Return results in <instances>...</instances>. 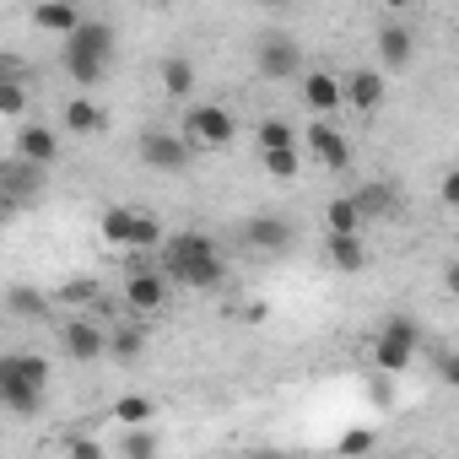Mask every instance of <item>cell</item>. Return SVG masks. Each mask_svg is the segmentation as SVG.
<instances>
[{"label": "cell", "mask_w": 459, "mask_h": 459, "mask_svg": "<svg viewBox=\"0 0 459 459\" xmlns=\"http://www.w3.org/2000/svg\"><path fill=\"white\" fill-rule=\"evenodd\" d=\"M162 271L178 287H221V255L205 233H178L162 244Z\"/></svg>", "instance_id": "cell-1"}, {"label": "cell", "mask_w": 459, "mask_h": 459, "mask_svg": "<svg viewBox=\"0 0 459 459\" xmlns=\"http://www.w3.org/2000/svg\"><path fill=\"white\" fill-rule=\"evenodd\" d=\"M108 55H114V33H108V22H82V28L65 39V76L82 82V87H92V82H103Z\"/></svg>", "instance_id": "cell-2"}, {"label": "cell", "mask_w": 459, "mask_h": 459, "mask_svg": "<svg viewBox=\"0 0 459 459\" xmlns=\"http://www.w3.org/2000/svg\"><path fill=\"white\" fill-rule=\"evenodd\" d=\"M255 65H260L265 82H287V76L303 71V49H298L292 39H281V33H265L260 49H255Z\"/></svg>", "instance_id": "cell-3"}, {"label": "cell", "mask_w": 459, "mask_h": 459, "mask_svg": "<svg viewBox=\"0 0 459 459\" xmlns=\"http://www.w3.org/2000/svg\"><path fill=\"white\" fill-rule=\"evenodd\" d=\"M411 351H416V319H389L384 335H378V368L384 373H405L411 368Z\"/></svg>", "instance_id": "cell-4"}, {"label": "cell", "mask_w": 459, "mask_h": 459, "mask_svg": "<svg viewBox=\"0 0 459 459\" xmlns=\"http://www.w3.org/2000/svg\"><path fill=\"white\" fill-rule=\"evenodd\" d=\"M0 184H6V200L12 205H33L44 195V162H33V157L17 152L6 168H0Z\"/></svg>", "instance_id": "cell-5"}, {"label": "cell", "mask_w": 459, "mask_h": 459, "mask_svg": "<svg viewBox=\"0 0 459 459\" xmlns=\"http://www.w3.org/2000/svg\"><path fill=\"white\" fill-rule=\"evenodd\" d=\"M141 162L157 168V173H178L189 162V141L173 135V130H146L141 135Z\"/></svg>", "instance_id": "cell-6"}, {"label": "cell", "mask_w": 459, "mask_h": 459, "mask_svg": "<svg viewBox=\"0 0 459 459\" xmlns=\"http://www.w3.org/2000/svg\"><path fill=\"white\" fill-rule=\"evenodd\" d=\"M184 125H189V141H195V146H227V141H233V114L216 108V103L189 108Z\"/></svg>", "instance_id": "cell-7"}, {"label": "cell", "mask_w": 459, "mask_h": 459, "mask_svg": "<svg viewBox=\"0 0 459 459\" xmlns=\"http://www.w3.org/2000/svg\"><path fill=\"white\" fill-rule=\"evenodd\" d=\"M308 152H314L319 168H330V173H341V168L351 162V141H346L335 125H308Z\"/></svg>", "instance_id": "cell-8"}, {"label": "cell", "mask_w": 459, "mask_h": 459, "mask_svg": "<svg viewBox=\"0 0 459 459\" xmlns=\"http://www.w3.org/2000/svg\"><path fill=\"white\" fill-rule=\"evenodd\" d=\"M168 271H130V281H125V298H130V308H141V314H152V308H162V298H168Z\"/></svg>", "instance_id": "cell-9"}, {"label": "cell", "mask_w": 459, "mask_h": 459, "mask_svg": "<svg viewBox=\"0 0 459 459\" xmlns=\"http://www.w3.org/2000/svg\"><path fill=\"white\" fill-rule=\"evenodd\" d=\"M303 103H308L314 114H335V108L346 103V87H341L330 71H303Z\"/></svg>", "instance_id": "cell-10"}, {"label": "cell", "mask_w": 459, "mask_h": 459, "mask_svg": "<svg viewBox=\"0 0 459 459\" xmlns=\"http://www.w3.org/2000/svg\"><path fill=\"white\" fill-rule=\"evenodd\" d=\"M0 400H6V411H17V416H33L44 405V384H33L22 373H0Z\"/></svg>", "instance_id": "cell-11"}, {"label": "cell", "mask_w": 459, "mask_h": 459, "mask_svg": "<svg viewBox=\"0 0 459 459\" xmlns=\"http://www.w3.org/2000/svg\"><path fill=\"white\" fill-rule=\"evenodd\" d=\"M346 103H351L357 114H373V108L384 103V71H351V76H346Z\"/></svg>", "instance_id": "cell-12"}, {"label": "cell", "mask_w": 459, "mask_h": 459, "mask_svg": "<svg viewBox=\"0 0 459 459\" xmlns=\"http://www.w3.org/2000/svg\"><path fill=\"white\" fill-rule=\"evenodd\" d=\"M65 351H71L76 362H92V357L108 351V335H103L98 325H87V319H71V325H65Z\"/></svg>", "instance_id": "cell-13"}, {"label": "cell", "mask_w": 459, "mask_h": 459, "mask_svg": "<svg viewBox=\"0 0 459 459\" xmlns=\"http://www.w3.org/2000/svg\"><path fill=\"white\" fill-rule=\"evenodd\" d=\"M249 244L265 249V255H281V249L292 244V221H281V216H255V221H249Z\"/></svg>", "instance_id": "cell-14"}, {"label": "cell", "mask_w": 459, "mask_h": 459, "mask_svg": "<svg viewBox=\"0 0 459 459\" xmlns=\"http://www.w3.org/2000/svg\"><path fill=\"white\" fill-rule=\"evenodd\" d=\"M17 152H22V157H33V162H44V168H49V162H55V157H60V135H55V130H49V125H22V135H17Z\"/></svg>", "instance_id": "cell-15"}, {"label": "cell", "mask_w": 459, "mask_h": 459, "mask_svg": "<svg viewBox=\"0 0 459 459\" xmlns=\"http://www.w3.org/2000/svg\"><path fill=\"white\" fill-rule=\"evenodd\" d=\"M33 17H39V28H55V33H65V39L82 28V12L71 6V0H44V6H39Z\"/></svg>", "instance_id": "cell-16"}, {"label": "cell", "mask_w": 459, "mask_h": 459, "mask_svg": "<svg viewBox=\"0 0 459 459\" xmlns=\"http://www.w3.org/2000/svg\"><path fill=\"white\" fill-rule=\"evenodd\" d=\"M378 60H384V65H389V71H400V65H405V60H411V33H405V28H394V22H389V28H384V33H378Z\"/></svg>", "instance_id": "cell-17"}, {"label": "cell", "mask_w": 459, "mask_h": 459, "mask_svg": "<svg viewBox=\"0 0 459 459\" xmlns=\"http://www.w3.org/2000/svg\"><path fill=\"white\" fill-rule=\"evenodd\" d=\"M65 130H76V135L103 130V108H98L92 98H71V103H65Z\"/></svg>", "instance_id": "cell-18"}, {"label": "cell", "mask_w": 459, "mask_h": 459, "mask_svg": "<svg viewBox=\"0 0 459 459\" xmlns=\"http://www.w3.org/2000/svg\"><path fill=\"white\" fill-rule=\"evenodd\" d=\"M260 168L271 178H298L303 173V152L298 146H271V152H260Z\"/></svg>", "instance_id": "cell-19"}, {"label": "cell", "mask_w": 459, "mask_h": 459, "mask_svg": "<svg viewBox=\"0 0 459 459\" xmlns=\"http://www.w3.org/2000/svg\"><path fill=\"white\" fill-rule=\"evenodd\" d=\"M330 265H335V271H362V265H368L357 233H330Z\"/></svg>", "instance_id": "cell-20"}, {"label": "cell", "mask_w": 459, "mask_h": 459, "mask_svg": "<svg viewBox=\"0 0 459 459\" xmlns=\"http://www.w3.org/2000/svg\"><path fill=\"white\" fill-rule=\"evenodd\" d=\"M130 233H135V211L130 205H108L103 211V238L119 244V249H130Z\"/></svg>", "instance_id": "cell-21"}, {"label": "cell", "mask_w": 459, "mask_h": 459, "mask_svg": "<svg viewBox=\"0 0 459 459\" xmlns=\"http://www.w3.org/2000/svg\"><path fill=\"white\" fill-rule=\"evenodd\" d=\"M325 221H330V233H357V227H362V205L351 195H341V200H330Z\"/></svg>", "instance_id": "cell-22"}, {"label": "cell", "mask_w": 459, "mask_h": 459, "mask_svg": "<svg viewBox=\"0 0 459 459\" xmlns=\"http://www.w3.org/2000/svg\"><path fill=\"white\" fill-rule=\"evenodd\" d=\"M351 200L362 205V216H384V211H394V189H389V184H362Z\"/></svg>", "instance_id": "cell-23"}, {"label": "cell", "mask_w": 459, "mask_h": 459, "mask_svg": "<svg viewBox=\"0 0 459 459\" xmlns=\"http://www.w3.org/2000/svg\"><path fill=\"white\" fill-rule=\"evenodd\" d=\"M162 87H168V98H184L195 87V65L189 60H168L162 65Z\"/></svg>", "instance_id": "cell-24"}, {"label": "cell", "mask_w": 459, "mask_h": 459, "mask_svg": "<svg viewBox=\"0 0 459 459\" xmlns=\"http://www.w3.org/2000/svg\"><path fill=\"white\" fill-rule=\"evenodd\" d=\"M114 416H119L125 427H141V421H152V400H146V394H125V400L114 405Z\"/></svg>", "instance_id": "cell-25"}, {"label": "cell", "mask_w": 459, "mask_h": 459, "mask_svg": "<svg viewBox=\"0 0 459 459\" xmlns=\"http://www.w3.org/2000/svg\"><path fill=\"white\" fill-rule=\"evenodd\" d=\"M271 146H298L292 125H281V119H265V125H260V152H271Z\"/></svg>", "instance_id": "cell-26"}, {"label": "cell", "mask_w": 459, "mask_h": 459, "mask_svg": "<svg viewBox=\"0 0 459 459\" xmlns=\"http://www.w3.org/2000/svg\"><path fill=\"white\" fill-rule=\"evenodd\" d=\"M22 103H28V92H22V82L6 71V82H0V114H22Z\"/></svg>", "instance_id": "cell-27"}, {"label": "cell", "mask_w": 459, "mask_h": 459, "mask_svg": "<svg viewBox=\"0 0 459 459\" xmlns=\"http://www.w3.org/2000/svg\"><path fill=\"white\" fill-rule=\"evenodd\" d=\"M6 303H12V314H28V319H39V314H44V298H39L33 287H12V298H6Z\"/></svg>", "instance_id": "cell-28"}, {"label": "cell", "mask_w": 459, "mask_h": 459, "mask_svg": "<svg viewBox=\"0 0 459 459\" xmlns=\"http://www.w3.org/2000/svg\"><path fill=\"white\" fill-rule=\"evenodd\" d=\"M108 351H114L119 362H130V357H141V330H119V335L108 341Z\"/></svg>", "instance_id": "cell-29"}, {"label": "cell", "mask_w": 459, "mask_h": 459, "mask_svg": "<svg viewBox=\"0 0 459 459\" xmlns=\"http://www.w3.org/2000/svg\"><path fill=\"white\" fill-rule=\"evenodd\" d=\"M60 298H65V303H92V298H98V281H65Z\"/></svg>", "instance_id": "cell-30"}, {"label": "cell", "mask_w": 459, "mask_h": 459, "mask_svg": "<svg viewBox=\"0 0 459 459\" xmlns=\"http://www.w3.org/2000/svg\"><path fill=\"white\" fill-rule=\"evenodd\" d=\"M125 454H130V459H146V454H157V437L135 432V437H125Z\"/></svg>", "instance_id": "cell-31"}, {"label": "cell", "mask_w": 459, "mask_h": 459, "mask_svg": "<svg viewBox=\"0 0 459 459\" xmlns=\"http://www.w3.org/2000/svg\"><path fill=\"white\" fill-rule=\"evenodd\" d=\"M437 195H443V205H448V211H459V168H448V178H443V189H437Z\"/></svg>", "instance_id": "cell-32"}, {"label": "cell", "mask_w": 459, "mask_h": 459, "mask_svg": "<svg viewBox=\"0 0 459 459\" xmlns=\"http://www.w3.org/2000/svg\"><path fill=\"white\" fill-rule=\"evenodd\" d=\"M341 448H346V454H368V448H373V432H346Z\"/></svg>", "instance_id": "cell-33"}, {"label": "cell", "mask_w": 459, "mask_h": 459, "mask_svg": "<svg viewBox=\"0 0 459 459\" xmlns=\"http://www.w3.org/2000/svg\"><path fill=\"white\" fill-rule=\"evenodd\" d=\"M437 373H443V384H459V351H443L437 357Z\"/></svg>", "instance_id": "cell-34"}, {"label": "cell", "mask_w": 459, "mask_h": 459, "mask_svg": "<svg viewBox=\"0 0 459 459\" xmlns=\"http://www.w3.org/2000/svg\"><path fill=\"white\" fill-rule=\"evenodd\" d=\"M98 454H103V448H98V443H92V437H87V443H76V448H71V459H98Z\"/></svg>", "instance_id": "cell-35"}, {"label": "cell", "mask_w": 459, "mask_h": 459, "mask_svg": "<svg viewBox=\"0 0 459 459\" xmlns=\"http://www.w3.org/2000/svg\"><path fill=\"white\" fill-rule=\"evenodd\" d=\"M443 287H448V298H459V260H454V265L443 271Z\"/></svg>", "instance_id": "cell-36"}, {"label": "cell", "mask_w": 459, "mask_h": 459, "mask_svg": "<svg viewBox=\"0 0 459 459\" xmlns=\"http://www.w3.org/2000/svg\"><path fill=\"white\" fill-rule=\"evenodd\" d=\"M384 6H389V12H400V6H411V0H384Z\"/></svg>", "instance_id": "cell-37"}, {"label": "cell", "mask_w": 459, "mask_h": 459, "mask_svg": "<svg viewBox=\"0 0 459 459\" xmlns=\"http://www.w3.org/2000/svg\"><path fill=\"white\" fill-rule=\"evenodd\" d=\"M265 6H287V0H265Z\"/></svg>", "instance_id": "cell-38"}]
</instances>
